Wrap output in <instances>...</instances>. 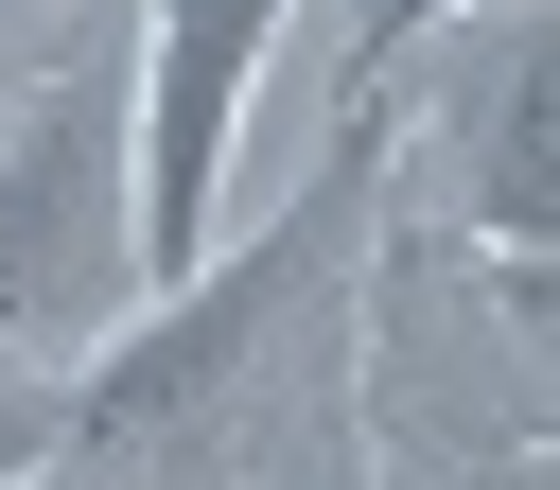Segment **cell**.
<instances>
[{"mask_svg":"<svg viewBox=\"0 0 560 490\" xmlns=\"http://www.w3.org/2000/svg\"><path fill=\"white\" fill-rule=\"evenodd\" d=\"M140 315V0L0 105V368H88Z\"/></svg>","mask_w":560,"mask_h":490,"instance_id":"cell-1","label":"cell"},{"mask_svg":"<svg viewBox=\"0 0 560 490\" xmlns=\"http://www.w3.org/2000/svg\"><path fill=\"white\" fill-rule=\"evenodd\" d=\"M280 18L298 0H140V298L210 262L228 140H245V88H262Z\"/></svg>","mask_w":560,"mask_h":490,"instance_id":"cell-2","label":"cell"},{"mask_svg":"<svg viewBox=\"0 0 560 490\" xmlns=\"http://www.w3.org/2000/svg\"><path fill=\"white\" fill-rule=\"evenodd\" d=\"M455 70H438V122H455V192L508 262L560 245V0H472L438 18Z\"/></svg>","mask_w":560,"mask_h":490,"instance_id":"cell-3","label":"cell"},{"mask_svg":"<svg viewBox=\"0 0 560 490\" xmlns=\"http://www.w3.org/2000/svg\"><path fill=\"white\" fill-rule=\"evenodd\" d=\"M88 18H105V0H0V105H18V88H35V70L88 35Z\"/></svg>","mask_w":560,"mask_h":490,"instance_id":"cell-4","label":"cell"},{"mask_svg":"<svg viewBox=\"0 0 560 490\" xmlns=\"http://www.w3.org/2000/svg\"><path fill=\"white\" fill-rule=\"evenodd\" d=\"M438 18H472V0H368V52H420Z\"/></svg>","mask_w":560,"mask_h":490,"instance_id":"cell-5","label":"cell"},{"mask_svg":"<svg viewBox=\"0 0 560 490\" xmlns=\"http://www.w3.org/2000/svg\"><path fill=\"white\" fill-rule=\"evenodd\" d=\"M508 315H542V332H560V245H542V262H508Z\"/></svg>","mask_w":560,"mask_h":490,"instance_id":"cell-6","label":"cell"},{"mask_svg":"<svg viewBox=\"0 0 560 490\" xmlns=\"http://www.w3.org/2000/svg\"><path fill=\"white\" fill-rule=\"evenodd\" d=\"M52 490H88V472H52Z\"/></svg>","mask_w":560,"mask_h":490,"instance_id":"cell-7","label":"cell"}]
</instances>
